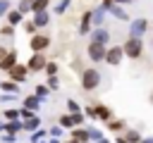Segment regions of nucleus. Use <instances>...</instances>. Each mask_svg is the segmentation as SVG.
<instances>
[{
    "label": "nucleus",
    "instance_id": "5701e85b",
    "mask_svg": "<svg viewBox=\"0 0 153 143\" xmlns=\"http://www.w3.org/2000/svg\"><path fill=\"white\" fill-rule=\"evenodd\" d=\"M48 2H50V0H31V12H43V10H48Z\"/></svg>",
    "mask_w": 153,
    "mask_h": 143
},
{
    "label": "nucleus",
    "instance_id": "c85d7f7f",
    "mask_svg": "<svg viewBox=\"0 0 153 143\" xmlns=\"http://www.w3.org/2000/svg\"><path fill=\"white\" fill-rule=\"evenodd\" d=\"M0 33H2L5 38H12V36H14V26H12V24H5V26L0 29Z\"/></svg>",
    "mask_w": 153,
    "mask_h": 143
},
{
    "label": "nucleus",
    "instance_id": "49530a36",
    "mask_svg": "<svg viewBox=\"0 0 153 143\" xmlns=\"http://www.w3.org/2000/svg\"><path fill=\"white\" fill-rule=\"evenodd\" d=\"M96 143H110V141H105V138H98V141H96Z\"/></svg>",
    "mask_w": 153,
    "mask_h": 143
},
{
    "label": "nucleus",
    "instance_id": "bb28decb",
    "mask_svg": "<svg viewBox=\"0 0 153 143\" xmlns=\"http://www.w3.org/2000/svg\"><path fill=\"white\" fill-rule=\"evenodd\" d=\"M2 117H5L7 122H10V119H22V117H19V107H12V110H5V112H2Z\"/></svg>",
    "mask_w": 153,
    "mask_h": 143
},
{
    "label": "nucleus",
    "instance_id": "473e14b6",
    "mask_svg": "<svg viewBox=\"0 0 153 143\" xmlns=\"http://www.w3.org/2000/svg\"><path fill=\"white\" fill-rule=\"evenodd\" d=\"M84 117H88V119H98V114H96V105H88L86 112H84Z\"/></svg>",
    "mask_w": 153,
    "mask_h": 143
},
{
    "label": "nucleus",
    "instance_id": "a19ab883",
    "mask_svg": "<svg viewBox=\"0 0 153 143\" xmlns=\"http://www.w3.org/2000/svg\"><path fill=\"white\" fill-rule=\"evenodd\" d=\"M72 119H74V126H76V124H81V122H84V114H81V112H74V114H72Z\"/></svg>",
    "mask_w": 153,
    "mask_h": 143
},
{
    "label": "nucleus",
    "instance_id": "72a5a7b5",
    "mask_svg": "<svg viewBox=\"0 0 153 143\" xmlns=\"http://www.w3.org/2000/svg\"><path fill=\"white\" fill-rule=\"evenodd\" d=\"M67 7H69V0H60V2H57V7H55V14H62Z\"/></svg>",
    "mask_w": 153,
    "mask_h": 143
},
{
    "label": "nucleus",
    "instance_id": "9d476101",
    "mask_svg": "<svg viewBox=\"0 0 153 143\" xmlns=\"http://www.w3.org/2000/svg\"><path fill=\"white\" fill-rule=\"evenodd\" d=\"M91 24H93V12L88 10V12H84V14H81V21H79V36L91 33Z\"/></svg>",
    "mask_w": 153,
    "mask_h": 143
},
{
    "label": "nucleus",
    "instance_id": "9b49d317",
    "mask_svg": "<svg viewBox=\"0 0 153 143\" xmlns=\"http://www.w3.org/2000/svg\"><path fill=\"white\" fill-rule=\"evenodd\" d=\"M91 41H93V43H103V45H108V41H110V33H108L103 26H96V29L91 31Z\"/></svg>",
    "mask_w": 153,
    "mask_h": 143
},
{
    "label": "nucleus",
    "instance_id": "864d4df0",
    "mask_svg": "<svg viewBox=\"0 0 153 143\" xmlns=\"http://www.w3.org/2000/svg\"><path fill=\"white\" fill-rule=\"evenodd\" d=\"M0 114H2V110H0Z\"/></svg>",
    "mask_w": 153,
    "mask_h": 143
},
{
    "label": "nucleus",
    "instance_id": "a878e982",
    "mask_svg": "<svg viewBox=\"0 0 153 143\" xmlns=\"http://www.w3.org/2000/svg\"><path fill=\"white\" fill-rule=\"evenodd\" d=\"M108 129L110 131H122L124 129V122L122 119H108Z\"/></svg>",
    "mask_w": 153,
    "mask_h": 143
},
{
    "label": "nucleus",
    "instance_id": "ddd939ff",
    "mask_svg": "<svg viewBox=\"0 0 153 143\" xmlns=\"http://www.w3.org/2000/svg\"><path fill=\"white\" fill-rule=\"evenodd\" d=\"M33 24H36V29H43V26H48L50 24V17H48V12L43 10V12H33Z\"/></svg>",
    "mask_w": 153,
    "mask_h": 143
},
{
    "label": "nucleus",
    "instance_id": "a18cd8bd",
    "mask_svg": "<svg viewBox=\"0 0 153 143\" xmlns=\"http://www.w3.org/2000/svg\"><path fill=\"white\" fill-rule=\"evenodd\" d=\"M139 143H153V136H148V138H141Z\"/></svg>",
    "mask_w": 153,
    "mask_h": 143
},
{
    "label": "nucleus",
    "instance_id": "de8ad7c7",
    "mask_svg": "<svg viewBox=\"0 0 153 143\" xmlns=\"http://www.w3.org/2000/svg\"><path fill=\"white\" fill-rule=\"evenodd\" d=\"M48 143H60V141H57V138H50V141H48Z\"/></svg>",
    "mask_w": 153,
    "mask_h": 143
},
{
    "label": "nucleus",
    "instance_id": "b1692460",
    "mask_svg": "<svg viewBox=\"0 0 153 143\" xmlns=\"http://www.w3.org/2000/svg\"><path fill=\"white\" fill-rule=\"evenodd\" d=\"M57 124H60L62 129H72V126H74V119H72V114H62V117L57 119Z\"/></svg>",
    "mask_w": 153,
    "mask_h": 143
},
{
    "label": "nucleus",
    "instance_id": "ea45409f",
    "mask_svg": "<svg viewBox=\"0 0 153 143\" xmlns=\"http://www.w3.org/2000/svg\"><path fill=\"white\" fill-rule=\"evenodd\" d=\"M24 29H26V33H36V24H33V21H26Z\"/></svg>",
    "mask_w": 153,
    "mask_h": 143
},
{
    "label": "nucleus",
    "instance_id": "7c9ffc66",
    "mask_svg": "<svg viewBox=\"0 0 153 143\" xmlns=\"http://www.w3.org/2000/svg\"><path fill=\"white\" fill-rule=\"evenodd\" d=\"M17 10H19L22 14H26V12H31V0H22V2L17 5Z\"/></svg>",
    "mask_w": 153,
    "mask_h": 143
},
{
    "label": "nucleus",
    "instance_id": "f8f14e48",
    "mask_svg": "<svg viewBox=\"0 0 153 143\" xmlns=\"http://www.w3.org/2000/svg\"><path fill=\"white\" fill-rule=\"evenodd\" d=\"M14 64H17V52H14V50H7V55L0 60V69L7 72V69H12Z\"/></svg>",
    "mask_w": 153,
    "mask_h": 143
},
{
    "label": "nucleus",
    "instance_id": "c9c22d12",
    "mask_svg": "<svg viewBox=\"0 0 153 143\" xmlns=\"http://www.w3.org/2000/svg\"><path fill=\"white\" fill-rule=\"evenodd\" d=\"M19 117H22V119H29V117H33V110H29V107H22V110H19Z\"/></svg>",
    "mask_w": 153,
    "mask_h": 143
},
{
    "label": "nucleus",
    "instance_id": "c03bdc74",
    "mask_svg": "<svg viewBox=\"0 0 153 143\" xmlns=\"http://www.w3.org/2000/svg\"><path fill=\"white\" fill-rule=\"evenodd\" d=\"M5 55H7V48H2V45H0V60H2Z\"/></svg>",
    "mask_w": 153,
    "mask_h": 143
},
{
    "label": "nucleus",
    "instance_id": "0eeeda50",
    "mask_svg": "<svg viewBox=\"0 0 153 143\" xmlns=\"http://www.w3.org/2000/svg\"><path fill=\"white\" fill-rule=\"evenodd\" d=\"M7 76H10L12 81L22 83V81H26V76H29V67H26V64H14L12 69H7Z\"/></svg>",
    "mask_w": 153,
    "mask_h": 143
},
{
    "label": "nucleus",
    "instance_id": "603ef678",
    "mask_svg": "<svg viewBox=\"0 0 153 143\" xmlns=\"http://www.w3.org/2000/svg\"><path fill=\"white\" fill-rule=\"evenodd\" d=\"M127 2H134V0H127Z\"/></svg>",
    "mask_w": 153,
    "mask_h": 143
},
{
    "label": "nucleus",
    "instance_id": "6e6552de",
    "mask_svg": "<svg viewBox=\"0 0 153 143\" xmlns=\"http://www.w3.org/2000/svg\"><path fill=\"white\" fill-rule=\"evenodd\" d=\"M146 29H148V21L143 19V17H139V19H134L131 24H129V36H143L146 33Z\"/></svg>",
    "mask_w": 153,
    "mask_h": 143
},
{
    "label": "nucleus",
    "instance_id": "20e7f679",
    "mask_svg": "<svg viewBox=\"0 0 153 143\" xmlns=\"http://www.w3.org/2000/svg\"><path fill=\"white\" fill-rule=\"evenodd\" d=\"M50 45V38L45 36V33H31V38H29V48L33 50V52H41V50H45Z\"/></svg>",
    "mask_w": 153,
    "mask_h": 143
},
{
    "label": "nucleus",
    "instance_id": "f704fd0d",
    "mask_svg": "<svg viewBox=\"0 0 153 143\" xmlns=\"http://www.w3.org/2000/svg\"><path fill=\"white\" fill-rule=\"evenodd\" d=\"M67 110H69V112H72V114H74V112H79V110H81V107H79V105H76V102H74V100H72V98H69V100H67Z\"/></svg>",
    "mask_w": 153,
    "mask_h": 143
},
{
    "label": "nucleus",
    "instance_id": "cd10ccee",
    "mask_svg": "<svg viewBox=\"0 0 153 143\" xmlns=\"http://www.w3.org/2000/svg\"><path fill=\"white\" fill-rule=\"evenodd\" d=\"M45 86H48L50 91H57V88H60V79H57V74H55V76H48V83H45Z\"/></svg>",
    "mask_w": 153,
    "mask_h": 143
},
{
    "label": "nucleus",
    "instance_id": "412c9836",
    "mask_svg": "<svg viewBox=\"0 0 153 143\" xmlns=\"http://www.w3.org/2000/svg\"><path fill=\"white\" fill-rule=\"evenodd\" d=\"M96 114H98V119H112V112H110V107H105V105H96Z\"/></svg>",
    "mask_w": 153,
    "mask_h": 143
},
{
    "label": "nucleus",
    "instance_id": "09e8293b",
    "mask_svg": "<svg viewBox=\"0 0 153 143\" xmlns=\"http://www.w3.org/2000/svg\"><path fill=\"white\" fill-rule=\"evenodd\" d=\"M148 100H151V105H153V93H151V98H148Z\"/></svg>",
    "mask_w": 153,
    "mask_h": 143
},
{
    "label": "nucleus",
    "instance_id": "dca6fc26",
    "mask_svg": "<svg viewBox=\"0 0 153 143\" xmlns=\"http://www.w3.org/2000/svg\"><path fill=\"white\" fill-rule=\"evenodd\" d=\"M72 138H74L76 143H88V141H91L86 129H72Z\"/></svg>",
    "mask_w": 153,
    "mask_h": 143
},
{
    "label": "nucleus",
    "instance_id": "e433bc0d",
    "mask_svg": "<svg viewBox=\"0 0 153 143\" xmlns=\"http://www.w3.org/2000/svg\"><path fill=\"white\" fill-rule=\"evenodd\" d=\"M88 138H91V141H98V138H103V133H100L98 129H88Z\"/></svg>",
    "mask_w": 153,
    "mask_h": 143
},
{
    "label": "nucleus",
    "instance_id": "37998d69",
    "mask_svg": "<svg viewBox=\"0 0 153 143\" xmlns=\"http://www.w3.org/2000/svg\"><path fill=\"white\" fill-rule=\"evenodd\" d=\"M12 100H14V95H12V93H7V95H2V98H0V102H12Z\"/></svg>",
    "mask_w": 153,
    "mask_h": 143
},
{
    "label": "nucleus",
    "instance_id": "6ab92c4d",
    "mask_svg": "<svg viewBox=\"0 0 153 143\" xmlns=\"http://www.w3.org/2000/svg\"><path fill=\"white\" fill-rule=\"evenodd\" d=\"M105 12H108V10H105L103 5L93 12V26H103V21H105Z\"/></svg>",
    "mask_w": 153,
    "mask_h": 143
},
{
    "label": "nucleus",
    "instance_id": "423d86ee",
    "mask_svg": "<svg viewBox=\"0 0 153 143\" xmlns=\"http://www.w3.org/2000/svg\"><path fill=\"white\" fill-rule=\"evenodd\" d=\"M45 62H48V60H45V55H43V50H41V52H33V55H31V60L26 62V67H29V72H43V69H45Z\"/></svg>",
    "mask_w": 153,
    "mask_h": 143
},
{
    "label": "nucleus",
    "instance_id": "4468645a",
    "mask_svg": "<svg viewBox=\"0 0 153 143\" xmlns=\"http://www.w3.org/2000/svg\"><path fill=\"white\" fill-rule=\"evenodd\" d=\"M5 17H7V24H12V26H17V24H22V21H24V14H22L19 10H10Z\"/></svg>",
    "mask_w": 153,
    "mask_h": 143
},
{
    "label": "nucleus",
    "instance_id": "1a4fd4ad",
    "mask_svg": "<svg viewBox=\"0 0 153 143\" xmlns=\"http://www.w3.org/2000/svg\"><path fill=\"white\" fill-rule=\"evenodd\" d=\"M24 129V122L22 119H10V122H0V131L5 133H19Z\"/></svg>",
    "mask_w": 153,
    "mask_h": 143
},
{
    "label": "nucleus",
    "instance_id": "58836bf2",
    "mask_svg": "<svg viewBox=\"0 0 153 143\" xmlns=\"http://www.w3.org/2000/svg\"><path fill=\"white\" fill-rule=\"evenodd\" d=\"M7 12H10V2H7V0H0V17L7 14Z\"/></svg>",
    "mask_w": 153,
    "mask_h": 143
},
{
    "label": "nucleus",
    "instance_id": "8fccbe9b",
    "mask_svg": "<svg viewBox=\"0 0 153 143\" xmlns=\"http://www.w3.org/2000/svg\"><path fill=\"white\" fill-rule=\"evenodd\" d=\"M67 143H76V141H74V138H72V141H67Z\"/></svg>",
    "mask_w": 153,
    "mask_h": 143
},
{
    "label": "nucleus",
    "instance_id": "f03ea898",
    "mask_svg": "<svg viewBox=\"0 0 153 143\" xmlns=\"http://www.w3.org/2000/svg\"><path fill=\"white\" fill-rule=\"evenodd\" d=\"M100 83V72L98 69H84L81 72V88L84 91H96Z\"/></svg>",
    "mask_w": 153,
    "mask_h": 143
},
{
    "label": "nucleus",
    "instance_id": "f3484780",
    "mask_svg": "<svg viewBox=\"0 0 153 143\" xmlns=\"http://www.w3.org/2000/svg\"><path fill=\"white\" fill-rule=\"evenodd\" d=\"M108 12H110V14H115V17L120 19V21H127V19H129V14H127V12H124V10H122V7L117 5V2H112V7H110Z\"/></svg>",
    "mask_w": 153,
    "mask_h": 143
},
{
    "label": "nucleus",
    "instance_id": "a211bd4d",
    "mask_svg": "<svg viewBox=\"0 0 153 143\" xmlns=\"http://www.w3.org/2000/svg\"><path fill=\"white\" fill-rule=\"evenodd\" d=\"M24 107H29V110H41V98L33 93V95H29V98H24Z\"/></svg>",
    "mask_w": 153,
    "mask_h": 143
},
{
    "label": "nucleus",
    "instance_id": "7ed1b4c3",
    "mask_svg": "<svg viewBox=\"0 0 153 143\" xmlns=\"http://www.w3.org/2000/svg\"><path fill=\"white\" fill-rule=\"evenodd\" d=\"M105 50H108V48H105L103 43H93V41H91L88 48H86L91 62H105Z\"/></svg>",
    "mask_w": 153,
    "mask_h": 143
},
{
    "label": "nucleus",
    "instance_id": "c756f323",
    "mask_svg": "<svg viewBox=\"0 0 153 143\" xmlns=\"http://www.w3.org/2000/svg\"><path fill=\"white\" fill-rule=\"evenodd\" d=\"M43 72H45L48 76H55V74H57V64H55V62H45V69H43Z\"/></svg>",
    "mask_w": 153,
    "mask_h": 143
},
{
    "label": "nucleus",
    "instance_id": "393cba45",
    "mask_svg": "<svg viewBox=\"0 0 153 143\" xmlns=\"http://www.w3.org/2000/svg\"><path fill=\"white\" fill-rule=\"evenodd\" d=\"M33 93H36L41 100H45V98H48V93H50V88H48V86H43V83H38V86L33 88Z\"/></svg>",
    "mask_w": 153,
    "mask_h": 143
},
{
    "label": "nucleus",
    "instance_id": "f257e3e1",
    "mask_svg": "<svg viewBox=\"0 0 153 143\" xmlns=\"http://www.w3.org/2000/svg\"><path fill=\"white\" fill-rule=\"evenodd\" d=\"M122 50H124V55H127V57L139 60V57L143 55V43H141V38H139V36H129V38L124 41Z\"/></svg>",
    "mask_w": 153,
    "mask_h": 143
},
{
    "label": "nucleus",
    "instance_id": "39448f33",
    "mask_svg": "<svg viewBox=\"0 0 153 143\" xmlns=\"http://www.w3.org/2000/svg\"><path fill=\"white\" fill-rule=\"evenodd\" d=\"M122 57H124L122 45H112V48H108V50H105V62H108V64H112V67H117V64L122 62Z\"/></svg>",
    "mask_w": 153,
    "mask_h": 143
},
{
    "label": "nucleus",
    "instance_id": "aec40b11",
    "mask_svg": "<svg viewBox=\"0 0 153 143\" xmlns=\"http://www.w3.org/2000/svg\"><path fill=\"white\" fill-rule=\"evenodd\" d=\"M0 91L17 93V91H19V83H17V81H12V79H10V81H0Z\"/></svg>",
    "mask_w": 153,
    "mask_h": 143
},
{
    "label": "nucleus",
    "instance_id": "79ce46f5",
    "mask_svg": "<svg viewBox=\"0 0 153 143\" xmlns=\"http://www.w3.org/2000/svg\"><path fill=\"white\" fill-rule=\"evenodd\" d=\"M0 141H5V143H14V133H2Z\"/></svg>",
    "mask_w": 153,
    "mask_h": 143
},
{
    "label": "nucleus",
    "instance_id": "3c124183",
    "mask_svg": "<svg viewBox=\"0 0 153 143\" xmlns=\"http://www.w3.org/2000/svg\"><path fill=\"white\" fill-rule=\"evenodd\" d=\"M151 48H153V38H151Z\"/></svg>",
    "mask_w": 153,
    "mask_h": 143
},
{
    "label": "nucleus",
    "instance_id": "4c0bfd02",
    "mask_svg": "<svg viewBox=\"0 0 153 143\" xmlns=\"http://www.w3.org/2000/svg\"><path fill=\"white\" fill-rule=\"evenodd\" d=\"M50 136H53V138H60V136H62V126H60V124L53 126V129H50Z\"/></svg>",
    "mask_w": 153,
    "mask_h": 143
},
{
    "label": "nucleus",
    "instance_id": "2f4dec72",
    "mask_svg": "<svg viewBox=\"0 0 153 143\" xmlns=\"http://www.w3.org/2000/svg\"><path fill=\"white\" fill-rule=\"evenodd\" d=\"M45 138V131H31V143H41Z\"/></svg>",
    "mask_w": 153,
    "mask_h": 143
},
{
    "label": "nucleus",
    "instance_id": "2eb2a0df",
    "mask_svg": "<svg viewBox=\"0 0 153 143\" xmlns=\"http://www.w3.org/2000/svg\"><path fill=\"white\" fill-rule=\"evenodd\" d=\"M24 122V129L26 131H36L38 126H41V117L38 114H33V117H29V119H22Z\"/></svg>",
    "mask_w": 153,
    "mask_h": 143
},
{
    "label": "nucleus",
    "instance_id": "4be33fe9",
    "mask_svg": "<svg viewBox=\"0 0 153 143\" xmlns=\"http://www.w3.org/2000/svg\"><path fill=\"white\" fill-rule=\"evenodd\" d=\"M124 138H127V143H139V141H141V133H139L136 129H127Z\"/></svg>",
    "mask_w": 153,
    "mask_h": 143
}]
</instances>
